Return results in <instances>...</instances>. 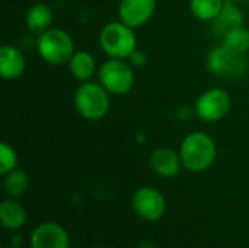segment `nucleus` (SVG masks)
I'll list each match as a JSON object with an SVG mask.
<instances>
[{"mask_svg":"<svg viewBox=\"0 0 249 248\" xmlns=\"http://www.w3.org/2000/svg\"><path fill=\"white\" fill-rule=\"evenodd\" d=\"M216 145L214 140L201 132L188 134L179 148V156L182 167L191 172H203L210 168L216 159Z\"/></svg>","mask_w":249,"mask_h":248,"instance_id":"f257e3e1","label":"nucleus"},{"mask_svg":"<svg viewBox=\"0 0 249 248\" xmlns=\"http://www.w3.org/2000/svg\"><path fill=\"white\" fill-rule=\"evenodd\" d=\"M99 44L111 58H128L137 50V38L131 26L124 22H109L99 34Z\"/></svg>","mask_w":249,"mask_h":248,"instance_id":"f03ea898","label":"nucleus"},{"mask_svg":"<svg viewBox=\"0 0 249 248\" xmlns=\"http://www.w3.org/2000/svg\"><path fill=\"white\" fill-rule=\"evenodd\" d=\"M74 105L83 118L98 121L104 118L109 110L108 91L101 83L85 82L74 94Z\"/></svg>","mask_w":249,"mask_h":248,"instance_id":"7ed1b4c3","label":"nucleus"},{"mask_svg":"<svg viewBox=\"0 0 249 248\" xmlns=\"http://www.w3.org/2000/svg\"><path fill=\"white\" fill-rule=\"evenodd\" d=\"M36 48L39 56L50 64L67 63L74 54V42L70 34L58 28H50L39 34Z\"/></svg>","mask_w":249,"mask_h":248,"instance_id":"20e7f679","label":"nucleus"},{"mask_svg":"<svg viewBox=\"0 0 249 248\" xmlns=\"http://www.w3.org/2000/svg\"><path fill=\"white\" fill-rule=\"evenodd\" d=\"M207 67L220 77H241L248 70V61L244 53L220 44L209 53Z\"/></svg>","mask_w":249,"mask_h":248,"instance_id":"39448f33","label":"nucleus"},{"mask_svg":"<svg viewBox=\"0 0 249 248\" xmlns=\"http://www.w3.org/2000/svg\"><path fill=\"white\" fill-rule=\"evenodd\" d=\"M99 83L114 95L127 94L134 85V73L131 66L121 58H111L99 67Z\"/></svg>","mask_w":249,"mask_h":248,"instance_id":"423d86ee","label":"nucleus"},{"mask_svg":"<svg viewBox=\"0 0 249 248\" xmlns=\"http://www.w3.org/2000/svg\"><path fill=\"white\" fill-rule=\"evenodd\" d=\"M232 105L231 95L220 88H213L203 92L196 102L198 118L206 123H216L226 117Z\"/></svg>","mask_w":249,"mask_h":248,"instance_id":"0eeeda50","label":"nucleus"},{"mask_svg":"<svg viewBox=\"0 0 249 248\" xmlns=\"http://www.w3.org/2000/svg\"><path fill=\"white\" fill-rule=\"evenodd\" d=\"M133 209L144 221L156 222L166 210V200L163 194L153 187H140L133 194Z\"/></svg>","mask_w":249,"mask_h":248,"instance_id":"6e6552de","label":"nucleus"},{"mask_svg":"<svg viewBox=\"0 0 249 248\" xmlns=\"http://www.w3.org/2000/svg\"><path fill=\"white\" fill-rule=\"evenodd\" d=\"M29 246L31 248H69L70 241L61 225L44 222L32 231Z\"/></svg>","mask_w":249,"mask_h":248,"instance_id":"1a4fd4ad","label":"nucleus"},{"mask_svg":"<svg viewBox=\"0 0 249 248\" xmlns=\"http://www.w3.org/2000/svg\"><path fill=\"white\" fill-rule=\"evenodd\" d=\"M156 0H121L118 15L121 22L134 28L144 25L155 13Z\"/></svg>","mask_w":249,"mask_h":248,"instance_id":"9d476101","label":"nucleus"},{"mask_svg":"<svg viewBox=\"0 0 249 248\" xmlns=\"http://www.w3.org/2000/svg\"><path fill=\"white\" fill-rule=\"evenodd\" d=\"M150 167L158 175L171 178L179 172L182 161L179 153H177L175 151L169 148H158L150 156Z\"/></svg>","mask_w":249,"mask_h":248,"instance_id":"9b49d317","label":"nucleus"},{"mask_svg":"<svg viewBox=\"0 0 249 248\" xmlns=\"http://www.w3.org/2000/svg\"><path fill=\"white\" fill-rule=\"evenodd\" d=\"M244 25V15L241 9L231 0H226L223 4L222 12L217 15L216 19H213L212 31L216 37L223 38L228 32H231L235 28H239Z\"/></svg>","mask_w":249,"mask_h":248,"instance_id":"f8f14e48","label":"nucleus"},{"mask_svg":"<svg viewBox=\"0 0 249 248\" xmlns=\"http://www.w3.org/2000/svg\"><path fill=\"white\" fill-rule=\"evenodd\" d=\"M25 57L22 51L13 45H3L0 48V75L3 79H16L25 72Z\"/></svg>","mask_w":249,"mask_h":248,"instance_id":"ddd939ff","label":"nucleus"},{"mask_svg":"<svg viewBox=\"0 0 249 248\" xmlns=\"http://www.w3.org/2000/svg\"><path fill=\"white\" fill-rule=\"evenodd\" d=\"M0 221L6 229L18 231L26 222V210L13 197L6 199L0 205Z\"/></svg>","mask_w":249,"mask_h":248,"instance_id":"4468645a","label":"nucleus"},{"mask_svg":"<svg viewBox=\"0 0 249 248\" xmlns=\"http://www.w3.org/2000/svg\"><path fill=\"white\" fill-rule=\"evenodd\" d=\"M53 22V12L50 6L45 3H35L29 7L26 13V25L29 31L42 34L47 29H50V25Z\"/></svg>","mask_w":249,"mask_h":248,"instance_id":"2eb2a0df","label":"nucleus"},{"mask_svg":"<svg viewBox=\"0 0 249 248\" xmlns=\"http://www.w3.org/2000/svg\"><path fill=\"white\" fill-rule=\"evenodd\" d=\"M69 63L71 75L80 82H88L95 72V58L88 51H76Z\"/></svg>","mask_w":249,"mask_h":248,"instance_id":"dca6fc26","label":"nucleus"},{"mask_svg":"<svg viewBox=\"0 0 249 248\" xmlns=\"http://www.w3.org/2000/svg\"><path fill=\"white\" fill-rule=\"evenodd\" d=\"M4 190L6 193L13 197V199H18L20 196H23L28 190V186H29V180H28V175L25 171L22 170H13L10 171L9 174L4 175Z\"/></svg>","mask_w":249,"mask_h":248,"instance_id":"f3484780","label":"nucleus"},{"mask_svg":"<svg viewBox=\"0 0 249 248\" xmlns=\"http://www.w3.org/2000/svg\"><path fill=\"white\" fill-rule=\"evenodd\" d=\"M225 0H191V12L201 20H213L222 12Z\"/></svg>","mask_w":249,"mask_h":248,"instance_id":"a211bd4d","label":"nucleus"},{"mask_svg":"<svg viewBox=\"0 0 249 248\" xmlns=\"http://www.w3.org/2000/svg\"><path fill=\"white\" fill-rule=\"evenodd\" d=\"M222 44L238 53L245 54L249 51V31L244 26L235 28L222 38Z\"/></svg>","mask_w":249,"mask_h":248,"instance_id":"6ab92c4d","label":"nucleus"},{"mask_svg":"<svg viewBox=\"0 0 249 248\" xmlns=\"http://www.w3.org/2000/svg\"><path fill=\"white\" fill-rule=\"evenodd\" d=\"M18 165V155L12 146H9L6 142L0 143V174L6 175L10 171L16 170Z\"/></svg>","mask_w":249,"mask_h":248,"instance_id":"aec40b11","label":"nucleus"},{"mask_svg":"<svg viewBox=\"0 0 249 248\" xmlns=\"http://www.w3.org/2000/svg\"><path fill=\"white\" fill-rule=\"evenodd\" d=\"M128 58H130V63H131L133 66H137V67L144 66V64H146V61H147L146 54H144L143 51H140V50H134Z\"/></svg>","mask_w":249,"mask_h":248,"instance_id":"412c9836","label":"nucleus"},{"mask_svg":"<svg viewBox=\"0 0 249 248\" xmlns=\"http://www.w3.org/2000/svg\"><path fill=\"white\" fill-rule=\"evenodd\" d=\"M12 244H15V246H16L15 248L20 247V237H15V238H13V241H12Z\"/></svg>","mask_w":249,"mask_h":248,"instance_id":"4be33fe9","label":"nucleus"},{"mask_svg":"<svg viewBox=\"0 0 249 248\" xmlns=\"http://www.w3.org/2000/svg\"><path fill=\"white\" fill-rule=\"evenodd\" d=\"M96 248H109V247H96Z\"/></svg>","mask_w":249,"mask_h":248,"instance_id":"5701e85b","label":"nucleus"},{"mask_svg":"<svg viewBox=\"0 0 249 248\" xmlns=\"http://www.w3.org/2000/svg\"><path fill=\"white\" fill-rule=\"evenodd\" d=\"M231 1H233V0H231Z\"/></svg>","mask_w":249,"mask_h":248,"instance_id":"b1692460","label":"nucleus"}]
</instances>
